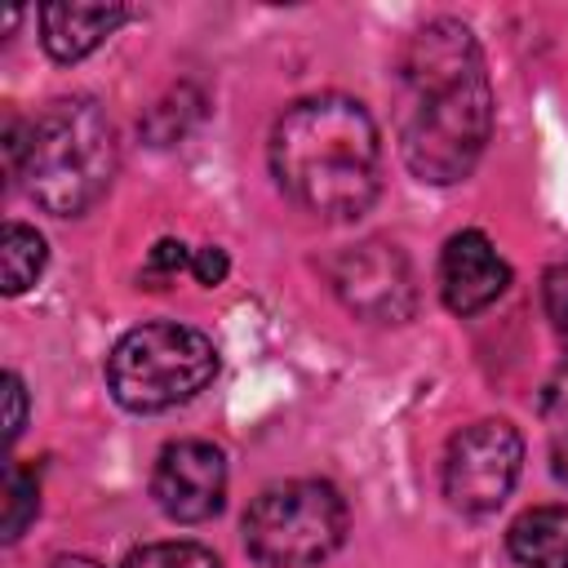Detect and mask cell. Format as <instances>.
Listing matches in <instances>:
<instances>
[{
    "mask_svg": "<svg viewBox=\"0 0 568 568\" xmlns=\"http://www.w3.org/2000/svg\"><path fill=\"white\" fill-rule=\"evenodd\" d=\"M155 506L178 524L213 519L226 501V457L209 439H178L164 444L151 470Z\"/></svg>",
    "mask_w": 568,
    "mask_h": 568,
    "instance_id": "ba28073f",
    "label": "cell"
},
{
    "mask_svg": "<svg viewBox=\"0 0 568 568\" xmlns=\"http://www.w3.org/2000/svg\"><path fill=\"white\" fill-rule=\"evenodd\" d=\"M399 151L430 186L462 182L493 133V89L484 53L457 18H435L408 36L395 67Z\"/></svg>",
    "mask_w": 568,
    "mask_h": 568,
    "instance_id": "6da1fadb",
    "label": "cell"
},
{
    "mask_svg": "<svg viewBox=\"0 0 568 568\" xmlns=\"http://www.w3.org/2000/svg\"><path fill=\"white\" fill-rule=\"evenodd\" d=\"M120 568H222V564L200 541H151L138 546Z\"/></svg>",
    "mask_w": 568,
    "mask_h": 568,
    "instance_id": "5bb4252c",
    "label": "cell"
},
{
    "mask_svg": "<svg viewBox=\"0 0 568 568\" xmlns=\"http://www.w3.org/2000/svg\"><path fill=\"white\" fill-rule=\"evenodd\" d=\"M333 293L368 324H404L417 306L413 266L390 240H359L328 262Z\"/></svg>",
    "mask_w": 568,
    "mask_h": 568,
    "instance_id": "52a82bcc",
    "label": "cell"
},
{
    "mask_svg": "<svg viewBox=\"0 0 568 568\" xmlns=\"http://www.w3.org/2000/svg\"><path fill=\"white\" fill-rule=\"evenodd\" d=\"M524 466V439L506 417H484L453 435L444 453V497L457 510H497Z\"/></svg>",
    "mask_w": 568,
    "mask_h": 568,
    "instance_id": "8992f818",
    "label": "cell"
},
{
    "mask_svg": "<svg viewBox=\"0 0 568 568\" xmlns=\"http://www.w3.org/2000/svg\"><path fill=\"white\" fill-rule=\"evenodd\" d=\"M346 537V501L324 479L271 484L244 510V546L262 568H311Z\"/></svg>",
    "mask_w": 568,
    "mask_h": 568,
    "instance_id": "5b68a950",
    "label": "cell"
},
{
    "mask_svg": "<svg viewBox=\"0 0 568 568\" xmlns=\"http://www.w3.org/2000/svg\"><path fill=\"white\" fill-rule=\"evenodd\" d=\"M271 173L311 217L351 222L382 191V138L364 102L320 93L293 102L271 129Z\"/></svg>",
    "mask_w": 568,
    "mask_h": 568,
    "instance_id": "7a4b0ae2",
    "label": "cell"
},
{
    "mask_svg": "<svg viewBox=\"0 0 568 568\" xmlns=\"http://www.w3.org/2000/svg\"><path fill=\"white\" fill-rule=\"evenodd\" d=\"M506 284H510V266L488 244V235L457 231L444 244V257H439V293H444V306L453 315H475V311L493 306L506 293Z\"/></svg>",
    "mask_w": 568,
    "mask_h": 568,
    "instance_id": "9c48e42d",
    "label": "cell"
},
{
    "mask_svg": "<svg viewBox=\"0 0 568 568\" xmlns=\"http://www.w3.org/2000/svg\"><path fill=\"white\" fill-rule=\"evenodd\" d=\"M182 266H191L186 244H182V240H160V244L151 248L146 266H142V284H146V288H164L169 280H178Z\"/></svg>",
    "mask_w": 568,
    "mask_h": 568,
    "instance_id": "2e32d148",
    "label": "cell"
},
{
    "mask_svg": "<svg viewBox=\"0 0 568 568\" xmlns=\"http://www.w3.org/2000/svg\"><path fill=\"white\" fill-rule=\"evenodd\" d=\"M550 470H555V479L568 484V422L559 426V435H555V444H550Z\"/></svg>",
    "mask_w": 568,
    "mask_h": 568,
    "instance_id": "d6986e66",
    "label": "cell"
},
{
    "mask_svg": "<svg viewBox=\"0 0 568 568\" xmlns=\"http://www.w3.org/2000/svg\"><path fill=\"white\" fill-rule=\"evenodd\" d=\"M44 240L22 226V222H9L4 235H0V280H4V293H27L40 271H44Z\"/></svg>",
    "mask_w": 568,
    "mask_h": 568,
    "instance_id": "7c38bea8",
    "label": "cell"
},
{
    "mask_svg": "<svg viewBox=\"0 0 568 568\" xmlns=\"http://www.w3.org/2000/svg\"><path fill=\"white\" fill-rule=\"evenodd\" d=\"M541 302H546V320H550V328H555V337H559V346H564V373H559V382L550 386L546 404L559 408L564 422H568V262H559V266L546 271V280H541Z\"/></svg>",
    "mask_w": 568,
    "mask_h": 568,
    "instance_id": "4fadbf2b",
    "label": "cell"
},
{
    "mask_svg": "<svg viewBox=\"0 0 568 568\" xmlns=\"http://www.w3.org/2000/svg\"><path fill=\"white\" fill-rule=\"evenodd\" d=\"M53 568H98V564L84 555H62V559H53Z\"/></svg>",
    "mask_w": 568,
    "mask_h": 568,
    "instance_id": "ffe728a7",
    "label": "cell"
},
{
    "mask_svg": "<svg viewBox=\"0 0 568 568\" xmlns=\"http://www.w3.org/2000/svg\"><path fill=\"white\" fill-rule=\"evenodd\" d=\"M31 200L53 217L93 209L115 178V129L93 98H58L22 129V164Z\"/></svg>",
    "mask_w": 568,
    "mask_h": 568,
    "instance_id": "3957f363",
    "label": "cell"
},
{
    "mask_svg": "<svg viewBox=\"0 0 568 568\" xmlns=\"http://www.w3.org/2000/svg\"><path fill=\"white\" fill-rule=\"evenodd\" d=\"M226 271H231V262H226V253L217 248V244H204V248H195L191 253V275L200 280V284H222L226 280Z\"/></svg>",
    "mask_w": 568,
    "mask_h": 568,
    "instance_id": "e0dca14e",
    "label": "cell"
},
{
    "mask_svg": "<svg viewBox=\"0 0 568 568\" xmlns=\"http://www.w3.org/2000/svg\"><path fill=\"white\" fill-rule=\"evenodd\" d=\"M36 510H40L36 475L27 466H9V475H4V541H18L22 528L36 519Z\"/></svg>",
    "mask_w": 568,
    "mask_h": 568,
    "instance_id": "9a60e30c",
    "label": "cell"
},
{
    "mask_svg": "<svg viewBox=\"0 0 568 568\" xmlns=\"http://www.w3.org/2000/svg\"><path fill=\"white\" fill-rule=\"evenodd\" d=\"M129 18V9L120 4H44L40 9V40L49 49V58L58 62H80L84 53H93L120 22Z\"/></svg>",
    "mask_w": 568,
    "mask_h": 568,
    "instance_id": "30bf717a",
    "label": "cell"
},
{
    "mask_svg": "<svg viewBox=\"0 0 568 568\" xmlns=\"http://www.w3.org/2000/svg\"><path fill=\"white\" fill-rule=\"evenodd\" d=\"M217 373V346L191 324L129 328L106 355V386L129 413H160L200 395Z\"/></svg>",
    "mask_w": 568,
    "mask_h": 568,
    "instance_id": "277c9868",
    "label": "cell"
},
{
    "mask_svg": "<svg viewBox=\"0 0 568 568\" xmlns=\"http://www.w3.org/2000/svg\"><path fill=\"white\" fill-rule=\"evenodd\" d=\"M506 546L524 568H568V506L524 510L510 524Z\"/></svg>",
    "mask_w": 568,
    "mask_h": 568,
    "instance_id": "8fae6325",
    "label": "cell"
},
{
    "mask_svg": "<svg viewBox=\"0 0 568 568\" xmlns=\"http://www.w3.org/2000/svg\"><path fill=\"white\" fill-rule=\"evenodd\" d=\"M4 435L18 439L22 435V422H27V390H22V377L18 373H4Z\"/></svg>",
    "mask_w": 568,
    "mask_h": 568,
    "instance_id": "ac0fdd59",
    "label": "cell"
}]
</instances>
